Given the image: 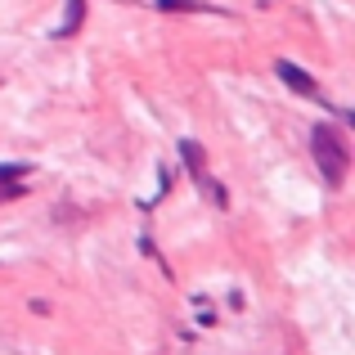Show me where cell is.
I'll list each match as a JSON object with an SVG mask.
<instances>
[{"label": "cell", "instance_id": "cell-1", "mask_svg": "<svg viewBox=\"0 0 355 355\" xmlns=\"http://www.w3.org/2000/svg\"><path fill=\"white\" fill-rule=\"evenodd\" d=\"M311 153H315V166H320L324 184H329V189H342V184H347V171H351V148H347V139H342V130L329 126V121L311 126Z\"/></svg>", "mask_w": 355, "mask_h": 355}, {"label": "cell", "instance_id": "cell-2", "mask_svg": "<svg viewBox=\"0 0 355 355\" xmlns=\"http://www.w3.org/2000/svg\"><path fill=\"white\" fill-rule=\"evenodd\" d=\"M275 72H279V81H284L288 90H297L302 99H320V104H324V95H320V81H315L306 68H297V63L279 59V63H275Z\"/></svg>", "mask_w": 355, "mask_h": 355}, {"label": "cell", "instance_id": "cell-3", "mask_svg": "<svg viewBox=\"0 0 355 355\" xmlns=\"http://www.w3.org/2000/svg\"><path fill=\"white\" fill-rule=\"evenodd\" d=\"M180 157H184V166H189L193 180H202V175H207V153H202L198 139H180Z\"/></svg>", "mask_w": 355, "mask_h": 355}, {"label": "cell", "instance_id": "cell-4", "mask_svg": "<svg viewBox=\"0 0 355 355\" xmlns=\"http://www.w3.org/2000/svg\"><path fill=\"white\" fill-rule=\"evenodd\" d=\"M162 14H211V5H202V0H153Z\"/></svg>", "mask_w": 355, "mask_h": 355}, {"label": "cell", "instance_id": "cell-5", "mask_svg": "<svg viewBox=\"0 0 355 355\" xmlns=\"http://www.w3.org/2000/svg\"><path fill=\"white\" fill-rule=\"evenodd\" d=\"M81 14H86V0H68V9H63V27H59V36H72L81 27Z\"/></svg>", "mask_w": 355, "mask_h": 355}, {"label": "cell", "instance_id": "cell-6", "mask_svg": "<svg viewBox=\"0 0 355 355\" xmlns=\"http://www.w3.org/2000/svg\"><path fill=\"white\" fill-rule=\"evenodd\" d=\"M23 193H27L23 175H0V202H14V198H23Z\"/></svg>", "mask_w": 355, "mask_h": 355}, {"label": "cell", "instance_id": "cell-7", "mask_svg": "<svg viewBox=\"0 0 355 355\" xmlns=\"http://www.w3.org/2000/svg\"><path fill=\"white\" fill-rule=\"evenodd\" d=\"M0 175H27V162H0Z\"/></svg>", "mask_w": 355, "mask_h": 355}]
</instances>
